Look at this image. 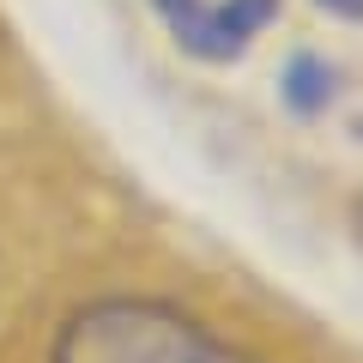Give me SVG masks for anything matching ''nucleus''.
Here are the masks:
<instances>
[{
  "label": "nucleus",
  "instance_id": "nucleus-2",
  "mask_svg": "<svg viewBox=\"0 0 363 363\" xmlns=\"http://www.w3.org/2000/svg\"><path fill=\"white\" fill-rule=\"evenodd\" d=\"M152 6L164 13L182 49H194L200 61H224L248 37H260V25L272 18L279 0H152Z\"/></svg>",
  "mask_w": 363,
  "mask_h": 363
},
{
  "label": "nucleus",
  "instance_id": "nucleus-3",
  "mask_svg": "<svg viewBox=\"0 0 363 363\" xmlns=\"http://www.w3.org/2000/svg\"><path fill=\"white\" fill-rule=\"evenodd\" d=\"M327 13H339V18H363V0H321Z\"/></svg>",
  "mask_w": 363,
  "mask_h": 363
},
{
  "label": "nucleus",
  "instance_id": "nucleus-1",
  "mask_svg": "<svg viewBox=\"0 0 363 363\" xmlns=\"http://www.w3.org/2000/svg\"><path fill=\"white\" fill-rule=\"evenodd\" d=\"M55 363H248L164 303H91L55 339Z\"/></svg>",
  "mask_w": 363,
  "mask_h": 363
}]
</instances>
